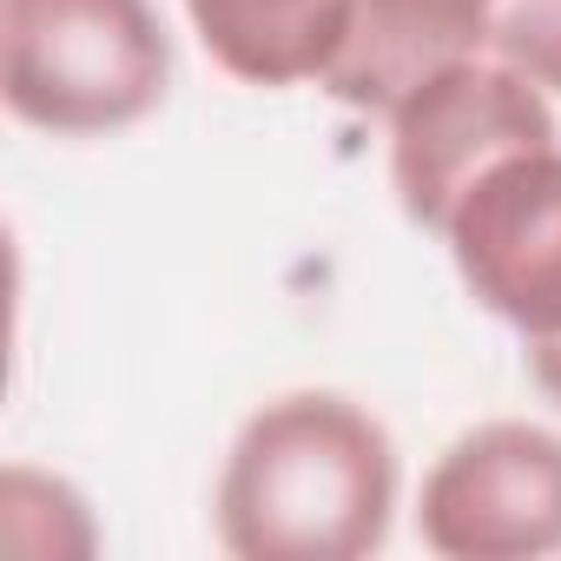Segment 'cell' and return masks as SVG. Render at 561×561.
<instances>
[{"label": "cell", "mask_w": 561, "mask_h": 561, "mask_svg": "<svg viewBox=\"0 0 561 561\" xmlns=\"http://www.w3.org/2000/svg\"><path fill=\"white\" fill-rule=\"evenodd\" d=\"M462 291L522 344L561 337V139L495 159L436 231Z\"/></svg>", "instance_id": "5b68a950"}, {"label": "cell", "mask_w": 561, "mask_h": 561, "mask_svg": "<svg viewBox=\"0 0 561 561\" xmlns=\"http://www.w3.org/2000/svg\"><path fill=\"white\" fill-rule=\"evenodd\" d=\"M502 0H351V27L324 93L351 113H390L430 73L489 54Z\"/></svg>", "instance_id": "8992f818"}, {"label": "cell", "mask_w": 561, "mask_h": 561, "mask_svg": "<svg viewBox=\"0 0 561 561\" xmlns=\"http://www.w3.org/2000/svg\"><path fill=\"white\" fill-rule=\"evenodd\" d=\"M185 21L211 67L244 87H324L351 0H185Z\"/></svg>", "instance_id": "52a82bcc"}, {"label": "cell", "mask_w": 561, "mask_h": 561, "mask_svg": "<svg viewBox=\"0 0 561 561\" xmlns=\"http://www.w3.org/2000/svg\"><path fill=\"white\" fill-rule=\"evenodd\" d=\"M528 377H535V390L561 410V337H541V344H528Z\"/></svg>", "instance_id": "9c48e42d"}, {"label": "cell", "mask_w": 561, "mask_h": 561, "mask_svg": "<svg viewBox=\"0 0 561 561\" xmlns=\"http://www.w3.org/2000/svg\"><path fill=\"white\" fill-rule=\"evenodd\" d=\"M383 119H390V192L403 218L423 225L430 238L495 159L561 139L548 93L495 54H469L430 73Z\"/></svg>", "instance_id": "3957f363"}, {"label": "cell", "mask_w": 561, "mask_h": 561, "mask_svg": "<svg viewBox=\"0 0 561 561\" xmlns=\"http://www.w3.org/2000/svg\"><path fill=\"white\" fill-rule=\"evenodd\" d=\"M416 535L443 561L561 554V436L528 416L462 430L423 476Z\"/></svg>", "instance_id": "277c9868"}, {"label": "cell", "mask_w": 561, "mask_h": 561, "mask_svg": "<svg viewBox=\"0 0 561 561\" xmlns=\"http://www.w3.org/2000/svg\"><path fill=\"white\" fill-rule=\"evenodd\" d=\"M489 54L528 73L541 93H561V0H502Z\"/></svg>", "instance_id": "ba28073f"}, {"label": "cell", "mask_w": 561, "mask_h": 561, "mask_svg": "<svg viewBox=\"0 0 561 561\" xmlns=\"http://www.w3.org/2000/svg\"><path fill=\"white\" fill-rule=\"evenodd\" d=\"M172 34L152 0H0V100L34 133L106 139L159 113Z\"/></svg>", "instance_id": "7a4b0ae2"}, {"label": "cell", "mask_w": 561, "mask_h": 561, "mask_svg": "<svg viewBox=\"0 0 561 561\" xmlns=\"http://www.w3.org/2000/svg\"><path fill=\"white\" fill-rule=\"evenodd\" d=\"M397 443L337 390L257 403L218 469L211 535L231 561H364L397 522Z\"/></svg>", "instance_id": "6da1fadb"}]
</instances>
